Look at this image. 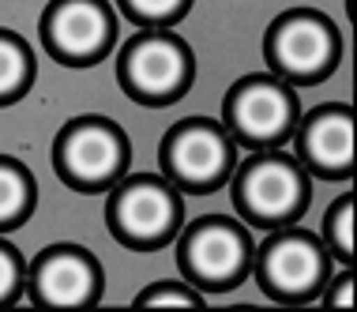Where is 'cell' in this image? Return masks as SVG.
<instances>
[{
    "label": "cell",
    "instance_id": "6da1fadb",
    "mask_svg": "<svg viewBox=\"0 0 357 312\" xmlns=\"http://www.w3.org/2000/svg\"><path fill=\"white\" fill-rule=\"evenodd\" d=\"M234 207L248 226L282 230L294 226L312 203V173L297 154L286 151H252L245 162H237L234 177Z\"/></svg>",
    "mask_w": 357,
    "mask_h": 312
},
{
    "label": "cell",
    "instance_id": "7a4b0ae2",
    "mask_svg": "<svg viewBox=\"0 0 357 312\" xmlns=\"http://www.w3.org/2000/svg\"><path fill=\"white\" fill-rule=\"evenodd\" d=\"M256 278L278 305H305V301L324 297L327 282L335 275V256L327 248L324 237H316L312 230L282 226L271 230L267 241L256 248Z\"/></svg>",
    "mask_w": 357,
    "mask_h": 312
},
{
    "label": "cell",
    "instance_id": "3957f363",
    "mask_svg": "<svg viewBox=\"0 0 357 312\" xmlns=\"http://www.w3.org/2000/svg\"><path fill=\"white\" fill-rule=\"evenodd\" d=\"M256 245L245 222L229 214H204L177 237V267L185 282L207 294H226L248 278Z\"/></svg>",
    "mask_w": 357,
    "mask_h": 312
},
{
    "label": "cell",
    "instance_id": "277c9868",
    "mask_svg": "<svg viewBox=\"0 0 357 312\" xmlns=\"http://www.w3.org/2000/svg\"><path fill=\"white\" fill-rule=\"evenodd\" d=\"M297 121H301V102L294 83L275 72L241 75L222 102V124L248 151L282 147L286 140H294Z\"/></svg>",
    "mask_w": 357,
    "mask_h": 312
},
{
    "label": "cell",
    "instance_id": "5b68a950",
    "mask_svg": "<svg viewBox=\"0 0 357 312\" xmlns=\"http://www.w3.org/2000/svg\"><path fill=\"white\" fill-rule=\"evenodd\" d=\"M181 222H185V203L169 177L136 173V177H121L109 188L105 226L121 245L143 252L162 248L181 233Z\"/></svg>",
    "mask_w": 357,
    "mask_h": 312
},
{
    "label": "cell",
    "instance_id": "8992f818",
    "mask_svg": "<svg viewBox=\"0 0 357 312\" xmlns=\"http://www.w3.org/2000/svg\"><path fill=\"white\" fill-rule=\"evenodd\" d=\"M264 57L275 75L294 87H316L339 68L342 34L316 8H289L275 15L264 34Z\"/></svg>",
    "mask_w": 357,
    "mask_h": 312
},
{
    "label": "cell",
    "instance_id": "52a82bcc",
    "mask_svg": "<svg viewBox=\"0 0 357 312\" xmlns=\"http://www.w3.org/2000/svg\"><path fill=\"white\" fill-rule=\"evenodd\" d=\"M192 80H196L192 50L169 27L132 34L117 57V83L128 98L143 105H173L177 98H185Z\"/></svg>",
    "mask_w": 357,
    "mask_h": 312
},
{
    "label": "cell",
    "instance_id": "ba28073f",
    "mask_svg": "<svg viewBox=\"0 0 357 312\" xmlns=\"http://www.w3.org/2000/svg\"><path fill=\"white\" fill-rule=\"evenodd\" d=\"M132 147L109 117H75L53 140V170L75 192H105L128 170Z\"/></svg>",
    "mask_w": 357,
    "mask_h": 312
},
{
    "label": "cell",
    "instance_id": "9c48e42d",
    "mask_svg": "<svg viewBox=\"0 0 357 312\" xmlns=\"http://www.w3.org/2000/svg\"><path fill=\"white\" fill-rule=\"evenodd\" d=\"M162 173L185 192H215L237 170V140L211 117H185L162 135Z\"/></svg>",
    "mask_w": 357,
    "mask_h": 312
},
{
    "label": "cell",
    "instance_id": "30bf717a",
    "mask_svg": "<svg viewBox=\"0 0 357 312\" xmlns=\"http://www.w3.org/2000/svg\"><path fill=\"white\" fill-rule=\"evenodd\" d=\"M42 42L61 64H98L117 42V15L105 0H53L42 12Z\"/></svg>",
    "mask_w": 357,
    "mask_h": 312
},
{
    "label": "cell",
    "instance_id": "8fae6325",
    "mask_svg": "<svg viewBox=\"0 0 357 312\" xmlns=\"http://www.w3.org/2000/svg\"><path fill=\"white\" fill-rule=\"evenodd\" d=\"M297 158L312 177L346 181L357 170V113L346 102H327L297 121Z\"/></svg>",
    "mask_w": 357,
    "mask_h": 312
},
{
    "label": "cell",
    "instance_id": "7c38bea8",
    "mask_svg": "<svg viewBox=\"0 0 357 312\" xmlns=\"http://www.w3.org/2000/svg\"><path fill=\"white\" fill-rule=\"evenodd\" d=\"M26 297L34 305L79 309L102 297V267L79 245H50L26 267Z\"/></svg>",
    "mask_w": 357,
    "mask_h": 312
},
{
    "label": "cell",
    "instance_id": "4fadbf2b",
    "mask_svg": "<svg viewBox=\"0 0 357 312\" xmlns=\"http://www.w3.org/2000/svg\"><path fill=\"white\" fill-rule=\"evenodd\" d=\"M34 203H38L34 173L23 162L0 154V233L23 226L34 214Z\"/></svg>",
    "mask_w": 357,
    "mask_h": 312
},
{
    "label": "cell",
    "instance_id": "5bb4252c",
    "mask_svg": "<svg viewBox=\"0 0 357 312\" xmlns=\"http://www.w3.org/2000/svg\"><path fill=\"white\" fill-rule=\"evenodd\" d=\"M34 83V53L15 31H0V105L19 102Z\"/></svg>",
    "mask_w": 357,
    "mask_h": 312
},
{
    "label": "cell",
    "instance_id": "9a60e30c",
    "mask_svg": "<svg viewBox=\"0 0 357 312\" xmlns=\"http://www.w3.org/2000/svg\"><path fill=\"white\" fill-rule=\"evenodd\" d=\"M324 241L331 256L357 275V196L342 192L324 214Z\"/></svg>",
    "mask_w": 357,
    "mask_h": 312
},
{
    "label": "cell",
    "instance_id": "2e32d148",
    "mask_svg": "<svg viewBox=\"0 0 357 312\" xmlns=\"http://www.w3.org/2000/svg\"><path fill=\"white\" fill-rule=\"evenodd\" d=\"M117 4L132 23L151 31V27H173L177 19H185L192 0H117Z\"/></svg>",
    "mask_w": 357,
    "mask_h": 312
},
{
    "label": "cell",
    "instance_id": "e0dca14e",
    "mask_svg": "<svg viewBox=\"0 0 357 312\" xmlns=\"http://www.w3.org/2000/svg\"><path fill=\"white\" fill-rule=\"evenodd\" d=\"M139 309H196L204 305V290H196L192 282H154V286L136 294Z\"/></svg>",
    "mask_w": 357,
    "mask_h": 312
},
{
    "label": "cell",
    "instance_id": "ac0fdd59",
    "mask_svg": "<svg viewBox=\"0 0 357 312\" xmlns=\"http://www.w3.org/2000/svg\"><path fill=\"white\" fill-rule=\"evenodd\" d=\"M26 294V267H23V256L0 241V305H12Z\"/></svg>",
    "mask_w": 357,
    "mask_h": 312
},
{
    "label": "cell",
    "instance_id": "d6986e66",
    "mask_svg": "<svg viewBox=\"0 0 357 312\" xmlns=\"http://www.w3.org/2000/svg\"><path fill=\"white\" fill-rule=\"evenodd\" d=\"M324 301H327V305H335V309L357 305V275L350 267H346L342 275H331V282H327V290H324Z\"/></svg>",
    "mask_w": 357,
    "mask_h": 312
},
{
    "label": "cell",
    "instance_id": "ffe728a7",
    "mask_svg": "<svg viewBox=\"0 0 357 312\" xmlns=\"http://www.w3.org/2000/svg\"><path fill=\"white\" fill-rule=\"evenodd\" d=\"M350 4V19H354V31H357V0H346Z\"/></svg>",
    "mask_w": 357,
    "mask_h": 312
}]
</instances>
